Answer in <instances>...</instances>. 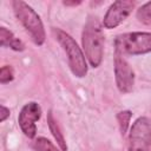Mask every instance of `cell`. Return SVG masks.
<instances>
[{
	"instance_id": "obj_13",
	"label": "cell",
	"mask_w": 151,
	"mask_h": 151,
	"mask_svg": "<svg viewBox=\"0 0 151 151\" xmlns=\"http://www.w3.org/2000/svg\"><path fill=\"white\" fill-rule=\"evenodd\" d=\"M131 117H132V112L129 111V110L118 112V114H117V122H118V125H119V130H120L122 136H125L126 134L127 129L130 126Z\"/></svg>"
},
{
	"instance_id": "obj_5",
	"label": "cell",
	"mask_w": 151,
	"mask_h": 151,
	"mask_svg": "<svg viewBox=\"0 0 151 151\" xmlns=\"http://www.w3.org/2000/svg\"><path fill=\"white\" fill-rule=\"evenodd\" d=\"M151 119L139 117L131 126L129 136V151H150Z\"/></svg>"
},
{
	"instance_id": "obj_10",
	"label": "cell",
	"mask_w": 151,
	"mask_h": 151,
	"mask_svg": "<svg viewBox=\"0 0 151 151\" xmlns=\"http://www.w3.org/2000/svg\"><path fill=\"white\" fill-rule=\"evenodd\" d=\"M47 124H48V129H50L52 136L54 137L57 144L59 145L60 150L61 151H67V144H66L65 137H64L63 132L60 131V127H59L57 120L54 119L52 111H48V113H47Z\"/></svg>"
},
{
	"instance_id": "obj_9",
	"label": "cell",
	"mask_w": 151,
	"mask_h": 151,
	"mask_svg": "<svg viewBox=\"0 0 151 151\" xmlns=\"http://www.w3.org/2000/svg\"><path fill=\"white\" fill-rule=\"evenodd\" d=\"M0 44L1 47H9L17 52H21L25 50V44L6 27L0 28Z\"/></svg>"
},
{
	"instance_id": "obj_12",
	"label": "cell",
	"mask_w": 151,
	"mask_h": 151,
	"mask_svg": "<svg viewBox=\"0 0 151 151\" xmlns=\"http://www.w3.org/2000/svg\"><path fill=\"white\" fill-rule=\"evenodd\" d=\"M136 17H137L139 22L147 25V26H151V1L142 5L137 9Z\"/></svg>"
},
{
	"instance_id": "obj_7",
	"label": "cell",
	"mask_w": 151,
	"mask_h": 151,
	"mask_svg": "<svg viewBox=\"0 0 151 151\" xmlns=\"http://www.w3.org/2000/svg\"><path fill=\"white\" fill-rule=\"evenodd\" d=\"M41 117V107L35 101H29L25 104L19 113L18 123L24 132V134L28 138H34L37 134V125L35 123Z\"/></svg>"
},
{
	"instance_id": "obj_11",
	"label": "cell",
	"mask_w": 151,
	"mask_h": 151,
	"mask_svg": "<svg viewBox=\"0 0 151 151\" xmlns=\"http://www.w3.org/2000/svg\"><path fill=\"white\" fill-rule=\"evenodd\" d=\"M32 147L35 151H61L52 142H50L45 137H38V138H35L33 140V143H32Z\"/></svg>"
},
{
	"instance_id": "obj_16",
	"label": "cell",
	"mask_w": 151,
	"mask_h": 151,
	"mask_svg": "<svg viewBox=\"0 0 151 151\" xmlns=\"http://www.w3.org/2000/svg\"><path fill=\"white\" fill-rule=\"evenodd\" d=\"M63 4H64L65 6H72V7H76V6L80 5L81 1H80V0H79V1H63Z\"/></svg>"
},
{
	"instance_id": "obj_15",
	"label": "cell",
	"mask_w": 151,
	"mask_h": 151,
	"mask_svg": "<svg viewBox=\"0 0 151 151\" xmlns=\"http://www.w3.org/2000/svg\"><path fill=\"white\" fill-rule=\"evenodd\" d=\"M8 117H9V109H7L6 106L1 105V116H0V122H5Z\"/></svg>"
},
{
	"instance_id": "obj_3",
	"label": "cell",
	"mask_w": 151,
	"mask_h": 151,
	"mask_svg": "<svg viewBox=\"0 0 151 151\" xmlns=\"http://www.w3.org/2000/svg\"><path fill=\"white\" fill-rule=\"evenodd\" d=\"M52 33L65 51L72 73L78 78L85 77L87 73V63L85 54L78 46L77 41L68 33L64 32L60 28H52Z\"/></svg>"
},
{
	"instance_id": "obj_14",
	"label": "cell",
	"mask_w": 151,
	"mask_h": 151,
	"mask_svg": "<svg viewBox=\"0 0 151 151\" xmlns=\"http://www.w3.org/2000/svg\"><path fill=\"white\" fill-rule=\"evenodd\" d=\"M14 79V71L12 66L5 65L0 68V83L1 84H7Z\"/></svg>"
},
{
	"instance_id": "obj_4",
	"label": "cell",
	"mask_w": 151,
	"mask_h": 151,
	"mask_svg": "<svg viewBox=\"0 0 151 151\" xmlns=\"http://www.w3.org/2000/svg\"><path fill=\"white\" fill-rule=\"evenodd\" d=\"M116 53L139 55L151 52V32H129L114 38Z\"/></svg>"
},
{
	"instance_id": "obj_8",
	"label": "cell",
	"mask_w": 151,
	"mask_h": 151,
	"mask_svg": "<svg viewBox=\"0 0 151 151\" xmlns=\"http://www.w3.org/2000/svg\"><path fill=\"white\" fill-rule=\"evenodd\" d=\"M134 1L129 0H119L111 4L109 9L106 11L104 19H103V26L107 29L116 28L119 26L132 12L134 8Z\"/></svg>"
},
{
	"instance_id": "obj_2",
	"label": "cell",
	"mask_w": 151,
	"mask_h": 151,
	"mask_svg": "<svg viewBox=\"0 0 151 151\" xmlns=\"http://www.w3.org/2000/svg\"><path fill=\"white\" fill-rule=\"evenodd\" d=\"M12 7L17 19L20 21V24L24 26V28L31 37V40L35 45L41 46L45 42L46 34L42 21L38 13L28 4L21 0L12 1Z\"/></svg>"
},
{
	"instance_id": "obj_6",
	"label": "cell",
	"mask_w": 151,
	"mask_h": 151,
	"mask_svg": "<svg viewBox=\"0 0 151 151\" xmlns=\"http://www.w3.org/2000/svg\"><path fill=\"white\" fill-rule=\"evenodd\" d=\"M114 78L116 85L122 93H129L134 85V72L124 55L114 52Z\"/></svg>"
},
{
	"instance_id": "obj_1",
	"label": "cell",
	"mask_w": 151,
	"mask_h": 151,
	"mask_svg": "<svg viewBox=\"0 0 151 151\" xmlns=\"http://www.w3.org/2000/svg\"><path fill=\"white\" fill-rule=\"evenodd\" d=\"M81 45L90 65L93 68L98 67L104 54V34L96 18L88 19L85 24L81 33Z\"/></svg>"
}]
</instances>
